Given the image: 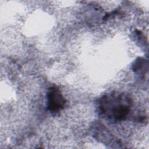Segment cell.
I'll use <instances>...</instances> for the list:
<instances>
[{"label": "cell", "mask_w": 149, "mask_h": 149, "mask_svg": "<svg viewBox=\"0 0 149 149\" xmlns=\"http://www.w3.org/2000/svg\"><path fill=\"white\" fill-rule=\"evenodd\" d=\"M131 98L123 93H111L104 95L99 103L100 113L103 117L114 121L124 120L131 110Z\"/></svg>", "instance_id": "1"}, {"label": "cell", "mask_w": 149, "mask_h": 149, "mask_svg": "<svg viewBox=\"0 0 149 149\" xmlns=\"http://www.w3.org/2000/svg\"><path fill=\"white\" fill-rule=\"evenodd\" d=\"M47 108L51 112H58L64 108L66 100L59 89L52 86L49 88L47 94Z\"/></svg>", "instance_id": "2"}]
</instances>
